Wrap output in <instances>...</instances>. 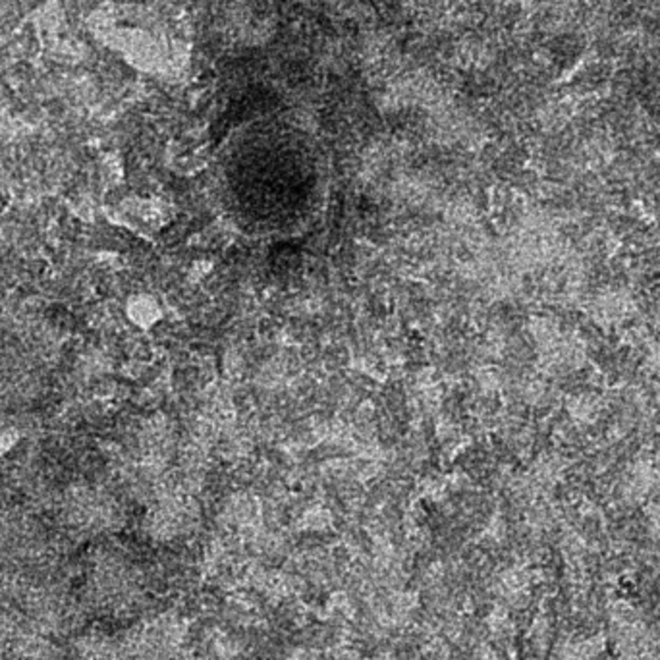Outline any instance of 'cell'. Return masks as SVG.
<instances>
[{
    "instance_id": "1",
    "label": "cell",
    "mask_w": 660,
    "mask_h": 660,
    "mask_svg": "<svg viewBox=\"0 0 660 660\" xmlns=\"http://www.w3.org/2000/svg\"><path fill=\"white\" fill-rule=\"evenodd\" d=\"M129 315H132L137 323L149 324L151 321H155L156 315H159V311H156V305L153 304L149 297H139V299L132 305Z\"/></svg>"
}]
</instances>
